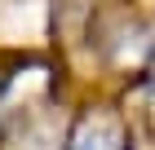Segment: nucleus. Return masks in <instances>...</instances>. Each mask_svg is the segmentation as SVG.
Instances as JSON below:
<instances>
[{"label": "nucleus", "mask_w": 155, "mask_h": 150, "mask_svg": "<svg viewBox=\"0 0 155 150\" xmlns=\"http://www.w3.org/2000/svg\"><path fill=\"white\" fill-rule=\"evenodd\" d=\"M75 150H120V146H115V141H111V137H107V141L97 137V141H80V146H75Z\"/></svg>", "instance_id": "1"}]
</instances>
